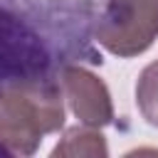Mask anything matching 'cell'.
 <instances>
[{
	"label": "cell",
	"instance_id": "obj_1",
	"mask_svg": "<svg viewBox=\"0 0 158 158\" xmlns=\"http://www.w3.org/2000/svg\"><path fill=\"white\" fill-rule=\"evenodd\" d=\"M64 126L62 89L40 81L0 86V153L32 156L47 133Z\"/></svg>",
	"mask_w": 158,
	"mask_h": 158
},
{
	"label": "cell",
	"instance_id": "obj_2",
	"mask_svg": "<svg viewBox=\"0 0 158 158\" xmlns=\"http://www.w3.org/2000/svg\"><path fill=\"white\" fill-rule=\"evenodd\" d=\"M91 35L114 57L143 54L158 40V0H99Z\"/></svg>",
	"mask_w": 158,
	"mask_h": 158
},
{
	"label": "cell",
	"instance_id": "obj_3",
	"mask_svg": "<svg viewBox=\"0 0 158 158\" xmlns=\"http://www.w3.org/2000/svg\"><path fill=\"white\" fill-rule=\"evenodd\" d=\"M59 89H62V99H67L79 123L91 128H104L114 121V101L109 86L99 74L89 72L86 67H77V64L62 67Z\"/></svg>",
	"mask_w": 158,
	"mask_h": 158
},
{
	"label": "cell",
	"instance_id": "obj_4",
	"mask_svg": "<svg viewBox=\"0 0 158 158\" xmlns=\"http://www.w3.org/2000/svg\"><path fill=\"white\" fill-rule=\"evenodd\" d=\"M109 148H106V138L99 133V128H91V126H84L81 128H69L64 136H62V143L54 146L52 156H106Z\"/></svg>",
	"mask_w": 158,
	"mask_h": 158
},
{
	"label": "cell",
	"instance_id": "obj_5",
	"mask_svg": "<svg viewBox=\"0 0 158 158\" xmlns=\"http://www.w3.org/2000/svg\"><path fill=\"white\" fill-rule=\"evenodd\" d=\"M136 106L146 123L158 128V59L146 64L136 79Z\"/></svg>",
	"mask_w": 158,
	"mask_h": 158
}]
</instances>
